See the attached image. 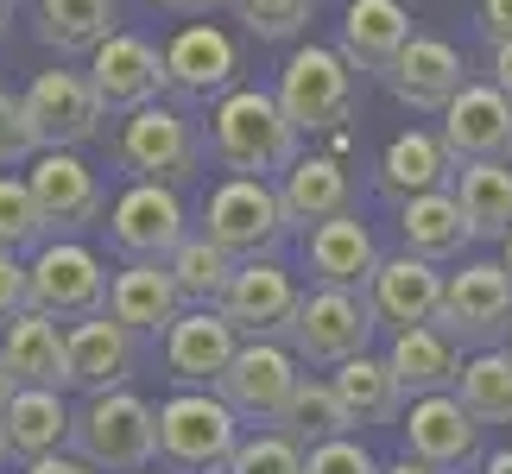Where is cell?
<instances>
[{
	"label": "cell",
	"mask_w": 512,
	"mask_h": 474,
	"mask_svg": "<svg viewBox=\"0 0 512 474\" xmlns=\"http://www.w3.org/2000/svg\"><path fill=\"white\" fill-rule=\"evenodd\" d=\"M500 266L512 272V234H506V241H500Z\"/></svg>",
	"instance_id": "f5cc1de1"
},
{
	"label": "cell",
	"mask_w": 512,
	"mask_h": 474,
	"mask_svg": "<svg viewBox=\"0 0 512 474\" xmlns=\"http://www.w3.org/2000/svg\"><path fill=\"white\" fill-rule=\"evenodd\" d=\"M386 367L399 380L405 405L411 399H437V392H456L462 386V348L430 323V329H405L386 342Z\"/></svg>",
	"instance_id": "83f0119b"
},
{
	"label": "cell",
	"mask_w": 512,
	"mask_h": 474,
	"mask_svg": "<svg viewBox=\"0 0 512 474\" xmlns=\"http://www.w3.org/2000/svg\"><path fill=\"white\" fill-rule=\"evenodd\" d=\"M7 26H13V0H0V38H7Z\"/></svg>",
	"instance_id": "816d5d0a"
},
{
	"label": "cell",
	"mask_w": 512,
	"mask_h": 474,
	"mask_svg": "<svg viewBox=\"0 0 512 474\" xmlns=\"http://www.w3.org/2000/svg\"><path fill=\"white\" fill-rule=\"evenodd\" d=\"M456 399L475 411V424H512V354L506 348H481L462 361V386Z\"/></svg>",
	"instance_id": "8d00e7d4"
},
{
	"label": "cell",
	"mask_w": 512,
	"mask_h": 474,
	"mask_svg": "<svg viewBox=\"0 0 512 474\" xmlns=\"http://www.w3.org/2000/svg\"><path fill=\"white\" fill-rule=\"evenodd\" d=\"M26 310H32V272H26L19 253H0V329Z\"/></svg>",
	"instance_id": "7bdbcfd3"
},
{
	"label": "cell",
	"mask_w": 512,
	"mask_h": 474,
	"mask_svg": "<svg viewBox=\"0 0 512 474\" xmlns=\"http://www.w3.org/2000/svg\"><path fill=\"white\" fill-rule=\"evenodd\" d=\"M380 241H373V228L361 215H336V222L310 228L304 234V272L310 285H329V291H361L373 285V272H380Z\"/></svg>",
	"instance_id": "603a6c76"
},
{
	"label": "cell",
	"mask_w": 512,
	"mask_h": 474,
	"mask_svg": "<svg viewBox=\"0 0 512 474\" xmlns=\"http://www.w3.org/2000/svg\"><path fill=\"white\" fill-rule=\"evenodd\" d=\"M304 474H380V462H373V449L361 437H336V443L304 449Z\"/></svg>",
	"instance_id": "b9f144b4"
},
{
	"label": "cell",
	"mask_w": 512,
	"mask_h": 474,
	"mask_svg": "<svg viewBox=\"0 0 512 474\" xmlns=\"http://www.w3.org/2000/svg\"><path fill=\"white\" fill-rule=\"evenodd\" d=\"M190 241V209L184 196L165 190V184H127L121 196L108 203V247L127 260H171L177 247Z\"/></svg>",
	"instance_id": "8fae6325"
},
{
	"label": "cell",
	"mask_w": 512,
	"mask_h": 474,
	"mask_svg": "<svg viewBox=\"0 0 512 474\" xmlns=\"http://www.w3.org/2000/svg\"><path fill=\"white\" fill-rule=\"evenodd\" d=\"M165 89H177L184 102H222L228 89H241V45L209 19L177 26L165 45Z\"/></svg>",
	"instance_id": "2e32d148"
},
{
	"label": "cell",
	"mask_w": 512,
	"mask_h": 474,
	"mask_svg": "<svg viewBox=\"0 0 512 474\" xmlns=\"http://www.w3.org/2000/svg\"><path fill=\"white\" fill-rule=\"evenodd\" d=\"M399 430H405V456L424 462V468H437V474H468V468L487 462L481 424H475V411H468L456 392L411 399L405 418H399Z\"/></svg>",
	"instance_id": "4fadbf2b"
},
{
	"label": "cell",
	"mask_w": 512,
	"mask_h": 474,
	"mask_svg": "<svg viewBox=\"0 0 512 474\" xmlns=\"http://www.w3.org/2000/svg\"><path fill=\"white\" fill-rule=\"evenodd\" d=\"M228 7H234V19H241L253 38L285 45V38L310 32V7H317V0H228Z\"/></svg>",
	"instance_id": "f35d334b"
},
{
	"label": "cell",
	"mask_w": 512,
	"mask_h": 474,
	"mask_svg": "<svg viewBox=\"0 0 512 474\" xmlns=\"http://www.w3.org/2000/svg\"><path fill=\"white\" fill-rule=\"evenodd\" d=\"M443 146L456 152V165H487V158H512V102L487 83V76H468L462 95L437 114Z\"/></svg>",
	"instance_id": "44dd1931"
},
{
	"label": "cell",
	"mask_w": 512,
	"mask_h": 474,
	"mask_svg": "<svg viewBox=\"0 0 512 474\" xmlns=\"http://www.w3.org/2000/svg\"><path fill=\"white\" fill-rule=\"evenodd\" d=\"M0 468H7V443H0Z\"/></svg>",
	"instance_id": "db71d44e"
},
{
	"label": "cell",
	"mask_w": 512,
	"mask_h": 474,
	"mask_svg": "<svg viewBox=\"0 0 512 474\" xmlns=\"http://www.w3.org/2000/svg\"><path fill=\"white\" fill-rule=\"evenodd\" d=\"M380 474H437V468H424V462H411V456H399L392 468H380Z\"/></svg>",
	"instance_id": "f907efd6"
},
{
	"label": "cell",
	"mask_w": 512,
	"mask_h": 474,
	"mask_svg": "<svg viewBox=\"0 0 512 474\" xmlns=\"http://www.w3.org/2000/svg\"><path fill=\"white\" fill-rule=\"evenodd\" d=\"M456 152L443 146V133L430 127H405L399 140L380 152V171H373V184L392 209L411 203V196H430V190H456Z\"/></svg>",
	"instance_id": "d4e9b609"
},
{
	"label": "cell",
	"mask_w": 512,
	"mask_h": 474,
	"mask_svg": "<svg viewBox=\"0 0 512 474\" xmlns=\"http://www.w3.org/2000/svg\"><path fill=\"white\" fill-rule=\"evenodd\" d=\"M411 38H418V32H411L405 0H342V38H336V51L348 57L354 70L386 76L392 57H399Z\"/></svg>",
	"instance_id": "4316f807"
},
{
	"label": "cell",
	"mask_w": 512,
	"mask_h": 474,
	"mask_svg": "<svg viewBox=\"0 0 512 474\" xmlns=\"http://www.w3.org/2000/svg\"><path fill=\"white\" fill-rule=\"evenodd\" d=\"M373 335H380V323H373V310H367L361 291L310 285L298 298L291 329H285V348L298 354L304 367H329V373H336L342 361H354V354L373 348Z\"/></svg>",
	"instance_id": "8992f818"
},
{
	"label": "cell",
	"mask_w": 512,
	"mask_h": 474,
	"mask_svg": "<svg viewBox=\"0 0 512 474\" xmlns=\"http://www.w3.org/2000/svg\"><path fill=\"white\" fill-rule=\"evenodd\" d=\"M159 13H177V19H203V13H215V7H228V0H152Z\"/></svg>",
	"instance_id": "7dc6e473"
},
{
	"label": "cell",
	"mask_w": 512,
	"mask_h": 474,
	"mask_svg": "<svg viewBox=\"0 0 512 474\" xmlns=\"http://www.w3.org/2000/svg\"><path fill=\"white\" fill-rule=\"evenodd\" d=\"M38 152H45V140H38V127H32V114H26V95L0 89V171L32 165Z\"/></svg>",
	"instance_id": "60d3db41"
},
{
	"label": "cell",
	"mask_w": 512,
	"mask_h": 474,
	"mask_svg": "<svg viewBox=\"0 0 512 474\" xmlns=\"http://www.w3.org/2000/svg\"><path fill=\"white\" fill-rule=\"evenodd\" d=\"M26 184L38 196V215H45L51 241H76L83 228H95L108 215V184H102V171H95L83 152H64V146L38 152Z\"/></svg>",
	"instance_id": "30bf717a"
},
{
	"label": "cell",
	"mask_w": 512,
	"mask_h": 474,
	"mask_svg": "<svg viewBox=\"0 0 512 474\" xmlns=\"http://www.w3.org/2000/svg\"><path fill=\"white\" fill-rule=\"evenodd\" d=\"M228 474H304V449L285 437V430H253L234 449Z\"/></svg>",
	"instance_id": "ab89813d"
},
{
	"label": "cell",
	"mask_w": 512,
	"mask_h": 474,
	"mask_svg": "<svg viewBox=\"0 0 512 474\" xmlns=\"http://www.w3.org/2000/svg\"><path fill=\"white\" fill-rule=\"evenodd\" d=\"M45 234V215H38V196L19 171H0V253H38Z\"/></svg>",
	"instance_id": "74e56055"
},
{
	"label": "cell",
	"mask_w": 512,
	"mask_h": 474,
	"mask_svg": "<svg viewBox=\"0 0 512 474\" xmlns=\"http://www.w3.org/2000/svg\"><path fill=\"white\" fill-rule=\"evenodd\" d=\"M26 474H102L95 462H83L76 449H57V456H38V462H26Z\"/></svg>",
	"instance_id": "f6af8a7d"
},
{
	"label": "cell",
	"mask_w": 512,
	"mask_h": 474,
	"mask_svg": "<svg viewBox=\"0 0 512 474\" xmlns=\"http://www.w3.org/2000/svg\"><path fill=\"white\" fill-rule=\"evenodd\" d=\"M506 354H512V329H506Z\"/></svg>",
	"instance_id": "11a10c76"
},
{
	"label": "cell",
	"mask_w": 512,
	"mask_h": 474,
	"mask_svg": "<svg viewBox=\"0 0 512 474\" xmlns=\"http://www.w3.org/2000/svg\"><path fill=\"white\" fill-rule=\"evenodd\" d=\"M209 158L228 177H285L304 158V133L291 127V114L279 108L272 89H228L222 102H209Z\"/></svg>",
	"instance_id": "6da1fadb"
},
{
	"label": "cell",
	"mask_w": 512,
	"mask_h": 474,
	"mask_svg": "<svg viewBox=\"0 0 512 474\" xmlns=\"http://www.w3.org/2000/svg\"><path fill=\"white\" fill-rule=\"evenodd\" d=\"M481 32L487 45H512V0H481Z\"/></svg>",
	"instance_id": "ee69618b"
},
{
	"label": "cell",
	"mask_w": 512,
	"mask_h": 474,
	"mask_svg": "<svg viewBox=\"0 0 512 474\" xmlns=\"http://www.w3.org/2000/svg\"><path fill=\"white\" fill-rule=\"evenodd\" d=\"M203 234L215 247H228L234 260H272L279 241L291 234V215L279 203V184L260 177H222L203 203Z\"/></svg>",
	"instance_id": "52a82bcc"
},
{
	"label": "cell",
	"mask_w": 512,
	"mask_h": 474,
	"mask_svg": "<svg viewBox=\"0 0 512 474\" xmlns=\"http://www.w3.org/2000/svg\"><path fill=\"white\" fill-rule=\"evenodd\" d=\"M234 266H241V260H234L228 247H215L203 228H196L190 241L165 260V272L177 279V291H184V304H222V291H228V279H234Z\"/></svg>",
	"instance_id": "d590c367"
},
{
	"label": "cell",
	"mask_w": 512,
	"mask_h": 474,
	"mask_svg": "<svg viewBox=\"0 0 512 474\" xmlns=\"http://www.w3.org/2000/svg\"><path fill=\"white\" fill-rule=\"evenodd\" d=\"M399 241H405V253H418L430 266H456L475 247V228H468L456 190H430V196L399 203Z\"/></svg>",
	"instance_id": "f546056e"
},
{
	"label": "cell",
	"mask_w": 512,
	"mask_h": 474,
	"mask_svg": "<svg viewBox=\"0 0 512 474\" xmlns=\"http://www.w3.org/2000/svg\"><path fill=\"white\" fill-rule=\"evenodd\" d=\"M456 203L475 228V241H506L512 234V158H487V165L456 171Z\"/></svg>",
	"instance_id": "836d02e7"
},
{
	"label": "cell",
	"mask_w": 512,
	"mask_h": 474,
	"mask_svg": "<svg viewBox=\"0 0 512 474\" xmlns=\"http://www.w3.org/2000/svg\"><path fill=\"white\" fill-rule=\"evenodd\" d=\"M443 266L418 260V253H392V260H380V272H373L367 285V310L373 323H380L386 335H405V329H430L443 310Z\"/></svg>",
	"instance_id": "ffe728a7"
},
{
	"label": "cell",
	"mask_w": 512,
	"mask_h": 474,
	"mask_svg": "<svg viewBox=\"0 0 512 474\" xmlns=\"http://www.w3.org/2000/svg\"><path fill=\"white\" fill-rule=\"evenodd\" d=\"M272 430H285L298 449H317V443H336V437H354V424H348V411L336 399V380H298V392L285 399L279 411V424Z\"/></svg>",
	"instance_id": "e575fe53"
},
{
	"label": "cell",
	"mask_w": 512,
	"mask_h": 474,
	"mask_svg": "<svg viewBox=\"0 0 512 474\" xmlns=\"http://www.w3.org/2000/svg\"><path fill=\"white\" fill-rule=\"evenodd\" d=\"M481 474H512V449H487V462H481Z\"/></svg>",
	"instance_id": "c3c4849f"
},
{
	"label": "cell",
	"mask_w": 512,
	"mask_h": 474,
	"mask_svg": "<svg viewBox=\"0 0 512 474\" xmlns=\"http://www.w3.org/2000/svg\"><path fill=\"white\" fill-rule=\"evenodd\" d=\"M298 380H304V361L285 342H241V354H234V367L222 373V386H215V392L228 399V411L241 424L272 430V424H279V411H285V399L298 392Z\"/></svg>",
	"instance_id": "5bb4252c"
},
{
	"label": "cell",
	"mask_w": 512,
	"mask_h": 474,
	"mask_svg": "<svg viewBox=\"0 0 512 474\" xmlns=\"http://www.w3.org/2000/svg\"><path fill=\"white\" fill-rule=\"evenodd\" d=\"M89 89L102 95V108L108 114H140V108H152L165 95V51L152 45V38H140V32H114L108 45H95L89 51Z\"/></svg>",
	"instance_id": "9a60e30c"
},
{
	"label": "cell",
	"mask_w": 512,
	"mask_h": 474,
	"mask_svg": "<svg viewBox=\"0 0 512 474\" xmlns=\"http://www.w3.org/2000/svg\"><path fill=\"white\" fill-rule=\"evenodd\" d=\"M336 399H342V411H348V424L354 430H367V424H399L405 418V392H399V380H392V367H386V354H354V361H342L336 373Z\"/></svg>",
	"instance_id": "d6a6232c"
},
{
	"label": "cell",
	"mask_w": 512,
	"mask_h": 474,
	"mask_svg": "<svg viewBox=\"0 0 512 474\" xmlns=\"http://www.w3.org/2000/svg\"><path fill=\"white\" fill-rule=\"evenodd\" d=\"M70 418L76 411L64 405V392L51 386H19L7 418H0V443H7V456L26 468L38 456H57V449H70Z\"/></svg>",
	"instance_id": "f1b7e54d"
},
{
	"label": "cell",
	"mask_w": 512,
	"mask_h": 474,
	"mask_svg": "<svg viewBox=\"0 0 512 474\" xmlns=\"http://www.w3.org/2000/svg\"><path fill=\"white\" fill-rule=\"evenodd\" d=\"M437 329L456 348H468V354L506 348V329H512V272L500 260H468L462 272H449V279H443Z\"/></svg>",
	"instance_id": "ba28073f"
},
{
	"label": "cell",
	"mask_w": 512,
	"mask_h": 474,
	"mask_svg": "<svg viewBox=\"0 0 512 474\" xmlns=\"http://www.w3.org/2000/svg\"><path fill=\"white\" fill-rule=\"evenodd\" d=\"M279 108L291 114V127L304 133H342L361 108V70L348 64L336 45H298L279 64Z\"/></svg>",
	"instance_id": "5b68a950"
},
{
	"label": "cell",
	"mask_w": 512,
	"mask_h": 474,
	"mask_svg": "<svg viewBox=\"0 0 512 474\" xmlns=\"http://www.w3.org/2000/svg\"><path fill=\"white\" fill-rule=\"evenodd\" d=\"M38 45L57 57H89L121 32V0H38Z\"/></svg>",
	"instance_id": "1f68e13d"
},
{
	"label": "cell",
	"mask_w": 512,
	"mask_h": 474,
	"mask_svg": "<svg viewBox=\"0 0 512 474\" xmlns=\"http://www.w3.org/2000/svg\"><path fill=\"white\" fill-rule=\"evenodd\" d=\"M64 354H70V386L83 392H121L133 386V373L146 367V342L114 316H83V323L64 329Z\"/></svg>",
	"instance_id": "ac0fdd59"
},
{
	"label": "cell",
	"mask_w": 512,
	"mask_h": 474,
	"mask_svg": "<svg viewBox=\"0 0 512 474\" xmlns=\"http://www.w3.org/2000/svg\"><path fill=\"white\" fill-rule=\"evenodd\" d=\"M70 449L102 474H146L159 462V405H146L133 386L89 392L70 418Z\"/></svg>",
	"instance_id": "3957f363"
},
{
	"label": "cell",
	"mask_w": 512,
	"mask_h": 474,
	"mask_svg": "<svg viewBox=\"0 0 512 474\" xmlns=\"http://www.w3.org/2000/svg\"><path fill=\"white\" fill-rule=\"evenodd\" d=\"M13 392H19V380L7 373V361H0V418H7V405H13Z\"/></svg>",
	"instance_id": "681fc988"
},
{
	"label": "cell",
	"mask_w": 512,
	"mask_h": 474,
	"mask_svg": "<svg viewBox=\"0 0 512 474\" xmlns=\"http://www.w3.org/2000/svg\"><path fill=\"white\" fill-rule=\"evenodd\" d=\"M487 83L512 102V45H487Z\"/></svg>",
	"instance_id": "bcb514c9"
},
{
	"label": "cell",
	"mask_w": 512,
	"mask_h": 474,
	"mask_svg": "<svg viewBox=\"0 0 512 474\" xmlns=\"http://www.w3.org/2000/svg\"><path fill=\"white\" fill-rule=\"evenodd\" d=\"M380 83L399 95V102L411 108V114H443L449 102L462 95V83H468V64H462V51L449 45V38H430V32H418L411 45L392 57V70L380 76Z\"/></svg>",
	"instance_id": "7402d4cb"
},
{
	"label": "cell",
	"mask_w": 512,
	"mask_h": 474,
	"mask_svg": "<svg viewBox=\"0 0 512 474\" xmlns=\"http://www.w3.org/2000/svg\"><path fill=\"white\" fill-rule=\"evenodd\" d=\"M32 272V310H45L51 323H83V316L108 310V279L114 272L102 266V253L83 241H45L26 260Z\"/></svg>",
	"instance_id": "9c48e42d"
},
{
	"label": "cell",
	"mask_w": 512,
	"mask_h": 474,
	"mask_svg": "<svg viewBox=\"0 0 512 474\" xmlns=\"http://www.w3.org/2000/svg\"><path fill=\"white\" fill-rule=\"evenodd\" d=\"M298 279L279 260H241L222 291V316L241 329V342H285L291 316H298Z\"/></svg>",
	"instance_id": "e0dca14e"
},
{
	"label": "cell",
	"mask_w": 512,
	"mask_h": 474,
	"mask_svg": "<svg viewBox=\"0 0 512 474\" xmlns=\"http://www.w3.org/2000/svg\"><path fill=\"white\" fill-rule=\"evenodd\" d=\"M114 165L127 171V184H165L184 190L196 171L209 165V133L190 108L177 102H152L140 114H127L114 133Z\"/></svg>",
	"instance_id": "7a4b0ae2"
},
{
	"label": "cell",
	"mask_w": 512,
	"mask_h": 474,
	"mask_svg": "<svg viewBox=\"0 0 512 474\" xmlns=\"http://www.w3.org/2000/svg\"><path fill=\"white\" fill-rule=\"evenodd\" d=\"M0 361L19 386H70V354H64V323H51L45 310H26L0 329Z\"/></svg>",
	"instance_id": "4dcf8cb0"
},
{
	"label": "cell",
	"mask_w": 512,
	"mask_h": 474,
	"mask_svg": "<svg viewBox=\"0 0 512 474\" xmlns=\"http://www.w3.org/2000/svg\"><path fill=\"white\" fill-rule=\"evenodd\" d=\"M279 203L291 215V228H323V222H336V215H354V177L342 158H329V152H304L298 165H291L279 177Z\"/></svg>",
	"instance_id": "484cf974"
},
{
	"label": "cell",
	"mask_w": 512,
	"mask_h": 474,
	"mask_svg": "<svg viewBox=\"0 0 512 474\" xmlns=\"http://www.w3.org/2000/svg\"><path fill=\"white\" fill-rule=\"evenodd\" d=\"M184 310H190L184 291H177V279L159 260H127L108 279V316H114V323H127L140 342H165V329Z\"/></svg>",
	"instance_id": "cb8c5ba5"
},
{
	"label": "cell",
	"mask_w": 512,
	"mask_h": 474,
	"mask_svg": "<svg viewBox=\"0 0 512 474\" xmlns=\"http://www.w3.org/2000/svg\"><path fill=\"white\" fill-rule=\"evenodd\" d=\"M247 424L228 411L222 392H184L177 386L159 405V468L165 474H228Z\"/></svg>",
	"instance_id": "277c9868"
},
{
	"label": "cell",
	"mask_w": 512,
	"mask_h": 474,
	"mask_svg": "<svg viewBox=\"0 0 512 474\" xmlns=\"http://www.w3.org/2000/svg\"><path fill=\"white\" fill-rule=\"evenodd\" d=\"M234 354H241V329L222 316V304H190L159 342V361L184 392H215Z\"/></svg>",
	"instance_id": "7c38bea8"
},
{
	"label": "cell",
	"mask_w": 512,
	"mask_h": 474,
	"mask_svg": "<svg viewBox=\"0 0 512 474\" xmlns=\"http://www.w3.org/2000/svg\"><path fill=\"white\" fill-rule=\"evenodd\" d=\"M26 114H32V127H38V140H45V152H51V146L83 152L95 133H102V121H108L102 95L89 89L83 70H38L32 89H26Z\"/></svg>",
	"instance_id": "d6986e66"
}]
</instances>
